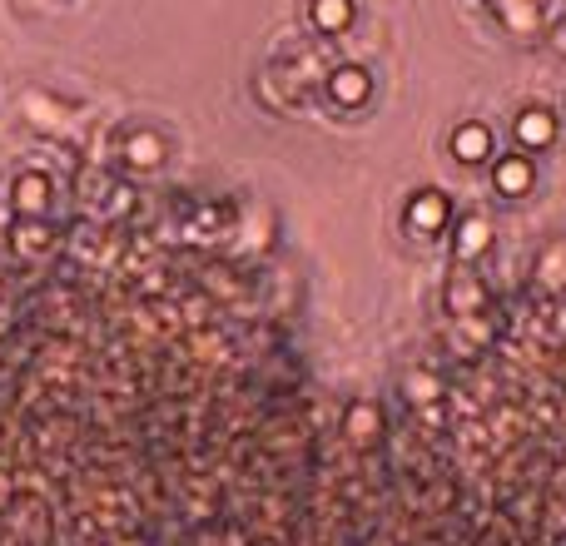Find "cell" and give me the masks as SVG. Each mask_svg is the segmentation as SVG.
<instances>
[{"mask_svg": "<svg viewBox=\"0 0 566 546\" xmlns=\"http://www.w3.org/2000/svg\"><path fill=\"white\" fill-rule=\"evenodd\" d=\"M442 219H447V199H442V194H432V189H423V194L408 204V229H418V234L442 229Z\"/></svg>", "mask_w": 566, "mask_h": 546, "instance_id": "1", "label": "cell"}, {"mask_svg": "<svg viewBox=\"0 0 566 546\" xmlns=\"http://www.w3.org/2000/svg\"><path fill=\"white\" fill-rule=\"evenodd\" d=\"M517 139L527 144V149H547L552 139H557V120H552V110H527L522 120H517Z\"/></svg>", "mask_w": 566, "mask_h": 546, "instance_id": "2", "label": "cell"}, {"mask_svg": "<svg viewBox=\"0 0 566 546\" xmlns=\"http://www.w3.org/2000/svg\"><path fill=\"white\" fill-rule=\"evenodd\" d=\"M328 90H333V100H338V105H363V100H368V70L343 65V70H333Z\"/></svg>", "mask_w": 566, "mask_h": 546, "instance_id": "3", "label": "cell"}, {"mask_svg": "<svg viewBox=\"0 0 566 546\" xmlns=\"http://www.w3.org/2000/svg\"><path fill=\"white\" fill-rule=\"evenodd\" d=\"M452 154H457L462 164L487 159V154H492V135H487V125H462V130H452Z\"/></svg>", "mask_w": 566, "mask_h": 546, "instance_id": "4", "label": "cell"}, {"mask_svg": "<svg viewBox=\"0 0 566 546\" xmlns=\"http://www.w3.org/2000/svg\"><path fill=\"white\" fill-rule=\"evenodd\" d=\"M492 184H497V194H527V184H532V164H527L522 154H512V159H497V169H492Z\"/></svg>", "mask_w": 566, "mask_h": 546, "instance_id": "5", "label": "cell"}, {"mask_svg": "<svg viewBox=\"0 0 566 546\" xmlns=\"http://www.w3.org/2000/svg\"><path fill=\"white\" fill-rule=\"evenodd\" d=\"M45 204H50V184L40 174H20L15 179V209L20 214H40Z\"/></svg>", "mask_w": 566, "mask_h": 546, "instance_id": "6", "label": "cell"}, {"mask_svg": "<svg viewBox=\"0 0 566 546\" xmlns=\"http://www.w3.org/2000/svg\"><path fill=\"white\" fill-rule=\"evenodd\" d=\"M487 239H492V229H487V219H462L457 224V259H477L482 249H487Z\"/></svg>", "mask_w": 566, "mask_h": 546, "instance_id": "7", "label": "cell"}, {"mask_svg": "<svg viewBox=\"0 0 566 546\" xmlns=\"http://www.w3.org/2000/svg\"><path fill=\"white\" fill-rule=\"evenodd\" d=\"M348 20H353V0H313V25L318 30L338 35V30H348Z\"/></svg>", "mask_w": 566, "mask_h": 546, "instance_id": "8", "label": "cell"}, {"mask_svg": "<svg viewBox=\"0 0 566 546\" xmlns=\"http://www.w3.org/2000/svg\"><path fill=\"white\" fill-rule=\"evenodd\" d=\"M159 154H164V144H159L154 135H130V144H125V159H130V164H140V169L159 164Z\"/></svg>", "mask_w": 566, "mask_h": 546, "instance_id": "9", "label": "cell"}, {"mask_svg": "<svg viewBox=\"0 0 566 546\" xmlns=\"http://www.w3.org/2000/svg\"><path fill=\"white\" fill-rule=\"evenodd\" d=\"M447 303H452V308H457V313H472V308H477V303H482V288H477V283H467V278H462V283H452V288H447Z\"/></svg>", "mask_w": 566, "mask_h": 546, "instance_id": "10", "label": "cell"}, {"mask_svg": "<svg viewBox=\"0 0 566 546\" xmlns=\"http://www.w3.org/2000/svg\"><path fill=\"white\" fill-rule=\"evenodd\" d=\"M348 432H353V437H363V442H368V437H373V432H378V412L368 408V403H358V408L348 412Z\"/></svg>", "mask_w": 566, "mask_h": 546, "instance_id": "11", "label": "cell"}, {"mask_svg": "<svg viewBox=\"0 0 566 546\" xmlns=\"http://www.w3.org/2000/svg\"><path fill=\"white\" fill-rule=\"evenodd\" d=\"M502 15H507V25H532L537 20V0H502Z\"/></svg>", "mask_w": 566, "mask_h": 546, "instance_id": "12", "label": "cell"}, {"mask_svg": "<svg viewBox=\"0 0 566 546\" xmlns=\"http://www.w3.org/2000/svg\"><path fill=\"white\" fill-rule=\"evenodd\" d=\"M408 398H413V403H432V398H437V378H432V373H413V378H408Z\"/></svg>", "mask_w": 566, "mask_h": 546, "instance_id": "13", "label": "cell"}, {"mask_svg": "<svg viewBox=\"0 0 566 546\" xmlns=\"http://www.w3.org/2000/svg\"><path fill=\"white\" fill-rule=\"evenodd\" d=\"M35 244H45V229H20L15 234V249H35Z\"/></svg>", "mask_w": 566, "mask_h": 546, "instance_id": "14", "label": "cell"}, {"mask_svg": "<svg viewBox=\"0 0 566 546\" xmlns=\"http://www.w3.org/2000/svg\"><path fill=\"white\" fill-rule=\"evenodd\" d=\"M557 50H566V25H562V30H557Z\"/></svg>", "mask_w": 566, "mask_h": 546, "instance_id": "15", "label": "cell"}]
</instances>
